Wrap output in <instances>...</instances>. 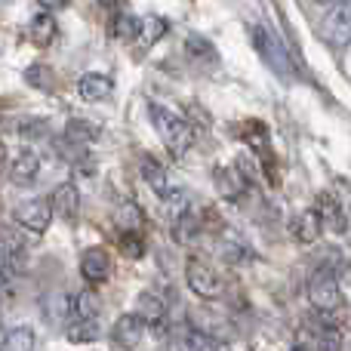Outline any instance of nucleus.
<instances>
[{
  "label": "nucleus",
  "instance_id": "1",
  "mask_svg": "<svg viewBox=\"0 0 351 351\" xmlns=\"http://www.w3.org/2000/svg\"><path fill=\"white\" fill-rule=\"evenodd\" d=\"M250 40H253L256 53L262 56V62H265L278 77H296L299 74V65H296V59L290 56L287 43L280 40L268 25H253V28H250Z\"/></svg>",
  "mask_w": 351,
  "mask_h": 351
},
{
  "label": "nucleus",
  "instance_id": "2",
  "mask_svg": "<svg viewBox=\"0 0 351 351\" xmlns=\"http://www.w3.org/2000/svg\"><path fill=\"white\" fill-rule=\"evenodd\" d=\"M148 111H152V123H154V130H158V136L164 139V145L170 148V154L182 158V154L191 148V142H194L191 123H188L185 117H179L176 111L164 108V105H152Z\"/></svg>",
  "mask_w": 351,
  "mask_h": 351
},
{
  "label": "nucleus",
  "instance_id": "3",
  "mask_svg": "<svg viewBox=\"0 0 351 351\" xmlns=\"http://www.w3.org/2000/svg\"><path fill=\"white\" fill-rule=\"evenodd\" d=\"M185 280H188V290L197 299H222L225 296V280L219 278L216 268L206 265L204 259H188Z\"/></svg>",
  "mask_w": 351,
  "mask_h": 351
},
{
  "label": "nucleus",
  "instance_id": "4",
  "mask_svg": "<svg viewBox=\"0 0 351 351\" xmlns=\"http://www.w3.org/2000/svg\"><path fill=\"white\" fill-rule=\"evenodd\" d=\"M321 37L330 47H348L351 43V0H333V10L321 22Z\"/></svg>",
  "mask_w": 351,
  "mask_h": 351
},
{
  "label": "nucleus",
  "instance_id": "5",
  "mask_svg": "<svg viewBox=\"0 0 351 351\" xmlns=\"http://www.w3.org/2000/svg\"><path fill=\"white\" fill-rule=\"evenodd\" d=\"M53 204L49 197H31L22 200V204L12 210V219H16L22 228H28L31 234H47V228L53 225Z\"/></svg>",
  "mask_w": 351,
  "mask_h": 351
},
{
  "label": "nucleus",
  "instance_id": "6",
  "mask_svg": "<svg viewBox=\"0 0 351 351\" xmlns=\"http://www.w3.org/2000/svg\"><path fill=\"white\" fill-rule=\"evenodd\" d=\"M308 299H311V305H315V311H339L342 308L339 284H336V278L327 271H321L308 284Z\"/></svg>",
  "mask_w": 351,
  "mask_h": 351
},
{
  "label": "nucleus",
  "instance_id": "7",
  "mask_svg": "<svg viewBox=\"0 0 351 351\" xmlns=\"http://www.w3.org/2000/svg\"><path fill=\"white\" fill-rule=\"evenodd\" d=\"M145 333H148V324L142 321L136 311L121 315L114 321V327H111V339H114V346H121V348H136L142 339H145Z\"/></svg>",
  "mask_w": 351,
  "mask_h": 351
},
{
  "label": "nucleus",
  "instance_id": "8",
  "mask_svg": "<svg viewBox=\"0 0 351 351\" xmlns=\"http://www.w3.org/2000/svg\"><path fill=\"white\" fill-rule=\"evenodd\" d=\"M80 278L86 284H105L111 278V256L102 247H90L80 253Z\"/></svg>",
  "mask_w": 351,
  "mask_h": 351
},
{
  "label": "nucleus",
  "instance_id": "9",
  "mask_svg": "<svg viewBox=\"0 0 351 351\" xmlns=\"http://www.w3.org/2000/svg\"><path fill=\"white\" fill-rule=\"evenodd\" d=\"M213 176H216V185L222 191V197H228V200L243 197L250 188V176L241 170V164H222V167H216Z\"/></svg>",
  "mask_w": 351,
  "mask_h": 351
},
{
  "label": "nucleus",
  "instance_id": "10",
  "mask_svg": "<svg viewBox=\"0 0 351 351\" xmlns=\"http://www.w3.org/2000/svg\"><path fill=\"white\" fill-rule=\"evenodd\" d=\"M49 204H53V213L62 219H77V210H80V191L74 182H59L49 194Z\"/></svg>",
  "mask_w": 351,
  "mask_h": 351
},
{
  "label": "nucleus",
  "instance_id": "11",
  "mask_svg": "<svg viewBox=\"0 0 351 351\" xmlns=\"http://www.w3.org/2000/svg\"><path fill=\"white\" fill-rule=\"evenodd\" d=\"M111 90H114V80H111L108 74L90 71L77 80V96L84 99V102H105V99L111 96Z\"/></svg>",
  "mask_w": 351,
  "mask_h": 351
},
{
  "label": "nucleus",
  "instance_id": "12",
  "mask_svg": "<svg viewBox=\"0 0 351 351\" xmlns=\"http://www.w3.org/2000/svg\"><path fill=\"white\" fill-rule=\"evenodd\" d=\"M28 37H31V43L34 47H40V49H47V47H53V40L59 37V25H56V16L49 10H40L34 19H31V25H28Z\"/></svg>",
  "mask_w": 351,
  "mask_h": 351
},
{
  "label": "nucleus",
  "instance_id": "13",
  "mask_svg": "<svg viewBox=\"0 0 351 351\" xmlns=\"http://www.w3.org/2000/svg\"><path fill=\"white\" fill-rule=\"evenodd\" d=\"M133 311L148 324V330H158L160 324H167V305H164V299L154 296V293H139Z\"/></svg>",
  "mask_w": 351,
  "mask_h": 351
},
{
  "label": "nucleus",
  "instance_id": "14",
  "mask_svg": "<svg viewBox=\"0 0 351 351\" xmlns=\"http://www.w3.org/2000/svg\"><path fill=\"white\" fill-rule=\"evenodd\" d=\"M40 176V158H37L34 152H19L16 158L10 160V179L16 182V185H31V182Z\"/></svg>",
  "mask_w": 351,
  "mask_h": 351
},
{
  "label": "nucleus",
  "instance_id": "15",
  "mask_svg": "<svg viewBox=\"0 0 351 351\" xmlns=\"http://www.w3.org/2000/svg\"><path fill=\"white\" fill-rule=\"evenodd\" d=\"M290 231H293V237H296L299 243H315L317 237L324 234V222H321V216H317L315 206H311V210H302V213H299V216L293 219Z\"/></svg>",
  "mask_w": 351,
  "mask_h": 351
},
{
  "label": "nucleus",
  "instance_id": "16",
  "mask_svg": "<svg viewBox=\"0 0 351 351\" xmlns=\"http://www.w3.org/2000/svg\"><path fill=\"white\" fill-rule=\"evenodd\" d=\"M315 210H317V216H321L324 228H333V231H346V210H342V204H339V197H336V194L324 191L321 197H317Z\"/></svg>",
  "mask_w": 351,
  "mask_h": 351
},
{
  "label": "nucleus",
  "instance_id": "17",
  "mask_svg": "<svg viewBox=\"0 0 351 351\" xmlns=\"http://www.w3.org/2000/svg\"><path fill=\"white\" fill-rule=\"evenodd\" d=\"M139 173H142V179L148 182V188H152L158 197H164L167 191H170V173H167V167L160 164V160H154L152 154H145V158L139 160Z\"/></svg>",
  "mask_w": 351,
  "mask_h": 351
},
{
  "label": "nucleus",
  "instance_id": "18",
  "mask_svg": "<svg viewBox=\"0 0 351 351\" xmlns=\"http://www.w3.org/2000/svg\"><path fill=\"white\" fill-rule=\"evenodd\" d=\"M170 31V22L160 16H139V31H136V43L139 49H152L158 40H164V34Z\"/></svg>",
  "mask_w": 351,
  "mask_h": 351
},
{
  "label": "nucleus",
  "instance_id": "19",
  "mask_svg": "<svg viewBox=\"0 0 351 351\" xmlns=\"http://www.w3.org/2000/svg\"><path fill=\"white\" fill-rule=\"evenodd\" d=\"M65 336H68V342H74V346H90V342H96L99 336H102V327H99L96 317H90V321L77 317L74 324H68Z\"/></svg>",
  "mask_w": 351,
  "mask_h": 351
},
{
  "label": "nucleus",
  "instance_id": "20",
  "mask_svg": "<svg viewBox=\"0 0 351 351\" xmlns=\"http://www.w3.org/2000/svg\"><path fill=\"white\" fill-rule=\"evenodd\" d=\"M0 351H34V330L28 324L6 330L3 339H0Z\"/></svg>",
  "mask_w": 351,
  "mask_h": 351
},
{
  "label": "nucleus",
  "instance_id": "21",
  "mask_svg": "<svg viewBox=\"0 0 351 351\" xmlns=\"http://www.w3.org/2000/svg\"><path fill=\"white\" fill-rule=\"evenodd\" d=\"M179 351H222V346L213 336L200 333L197 327H185L179 336Z\"/></svg>",
  "mask_w": 351,
  "mask_h": 351
},
{
  "label": "nucleus",
  "instance_id": "22",
  "mask_svg": "<svg viewBox=\"0 0 351 351\" xmlns=\"http://www.w3.org/2000/svg\"><path fill=\"white\" fill-rule=\"evenodd\" d=\"M71 311H74V317H84V321L99 317V311H102V299H99L96 290H80L77 296H71Z\"/></svg>",
  "mask_w": 351,
  "mask_h": 351
},
{
  "label": "nucleus",
  "instance_id": "23",
  "mask_svg": "<svg viewBox=\"0 0 351 351\" xmlns=\"http://www.w3.org/2000/svg\"><path fill=\"white\" fill-rule=\"evenodd\" d=\"M160 206H164V216L170 219V222H176L179 216H185L188 210H191V204H188V191L185 188H170V191L160 197Z\"/></svg>",
  "mask_w": 351,
  "mask_h": 351
},
{
  "label": "nucleus",
  "instance_id": "24",
  "mask_svg": "<svg viewBox=\"0 0 351 351\" xmlns=\"http://www.w3.org/2000/svg\"><path fill=\"white\" fill-rule=\"evenodd\" d=\"M117 247L127 259H142L145 256V237L139 234V228H123L121 237H117Z\"/></svg>",
  "mask_w": 351,
  "mask_h": 351
},
{
  "label": "nucleus",
  "instance_id": "25",
  "mask_svg": "<svg viewBox=\"0 0 351 351\" xmlns=\"http://www.w3.org/2000/svg\"><path fill=\"white\" fill-rule=\"evenodd\" d=\"M96 136H99V127L96 123H90V121H71L65 127V139L77 142V145H90Z\"/></svg>",
  "mask_w": 351,
  "mask_h": 351
},
{
  "label": "nucleus",
  "instance_id": "26",
  "mask_svg": "<svg viewBox=\"0 0 351 351\" xmlns=\"http://www.w3.org/2000/svg\"><path fill=\"white\" fill-rule=\"evenodd\" d=\"M173 234H176V241L179 243H188V241H194V237L200 234V219L194 216L191 210L185 213V216H179L173 222Z\"/></svg>",
  "mask_w": 351,
  "mask_h": 351
},
{
  "label": "nucleus",
  "instance_id": "27",
  "mask_svg": "<svg viewBox=\"0 0 351 351\" xmlns=\"http://www.w3.org/2000/svg\"><path fill=\"white\" fill-rule=\"evenodd\" d=\"M136 31H139V16L117 12V16L111 19V34L121 37V40H136Z\"/></svg>",
  "mask_w": 351,
  "mask_h": 351
},
{
  "label": "nucleus",
  "instance_id": "28",
  "mask_svg": "<svg viewBox=\"0 0 351 351\" xmlns=\"http://www.w3.org/2000/svg\"><path fill=\"white\" fill-rule=\"evenodd\" d=\"M185 53L191 56V59H210V62H216V49H213V43H206L204 37H188L185 40Z\"/></svg>",
  "mask_w": 351,
  "mask_h": 351
},
{
  "label": "nucleus",
  "instance_id": "29",
  "mask_svg": "<svg viewBox=\"0 0 351 351\" xmlns=\"http://www.w3.org/2000/svg\"><path fill=\"white\" fill-rule=\"evenodd\" d=\"M68 315H74L71 296H68V293H59V296L49 299V317H68Z\"/></svg>",
  "mask_w": 351,
  "mask_h": 351
},
{
  "label": "nucleus",
  "instance_id": "30",
  "mask_svg": "<svg viewBox=\"0 0 351 351\" xmlns=\"http://www.w3.org/2000/svg\"><path fill=\"white\" fill-rule=\"evenodd\" d=\"M25 77H28L31 84H40L43 90H49V86H53V74H49L47 68H31V71L25 74Z\"/></svg>",
  "mask_w": 351,
  "mask_h": 351
},
{
  "label": "nucleus",
  "instance_id": "31",
  "mask_svg": "<svg viewBox=\"0 0 351 351\" xmlns=\"http://www.w3.org/2000/svg\"><path fill=\"white\" fill-rule=\"evenodd\" d=\"M139 222H142V216H139V210L136 206H123V216H121V225L123 228H139Z\"/></svg>",
  "mask_w": 351,
  "mask_h": 351
},
{
  "label": "nucleus",
  "instance_id": "32",
  "mask_svg": "<svg viewBox=\"0 0 351 351\" xmlns=\"http://www.w3.org/2000/svg\"><path fill=\"white\" fill-rule=\"evenodd\" d=\"M74 173H77V176H96V160H93V158H80L77 164H74Z\"/></svg>",
  "mask_w": 351,
  "mask_h": 351
},
{
  "label": "nucleus",
  "instance_id": "33",
  "mask_svg": "<svg viewBox=\"0 0 351 351\" xmlns=\"http://www.w3.org/2000/svg\"><path fill=\"white\" fill-rule=\"evenodd\" d=\"M37 3H40L43 10H59V6H65L68 0H37Z\"/></svg>",
  "mask_w": 351,
  "mask_h": 351
},
{
  "label": "nucleus",
  "instance_id": "34",
  "mask_svg": "<svg viewBox=\"0 0 351 351\" xmlns=\"http://www.w3.org/2000/svg\"><path fill=\"white\" fill-rule=\"evenodd\" d=\"M99 6H105V10H117V6H123V0H99Z\"/></svg>",
  "mask_w": 351,
  "mask_h": 351
},
{
  "label": "nucleus",
  "instance_id": "35",
  "mask_svg": "<svg viewBox=\"0 0 351 351\" xmlns=\"http://www.w3.org/2000/svg\"><path fill=\"white\" fill-rule=\"evenodd\" d=\"M6 160V148H3V142H0V164Z\"/></svg>",
  "mask_w": 351,
  "mask_h": 351
},
{
  "label": "nucleus",
  "instance_id": "36",
  "mask_svg": "<svg viewBox=\"0 0 351 351\" xmlns=\"http://www.w3.org/2000/svg\"><path fill=\"white\" fill-rule=\"evenodd\" d=\"M293 351H308V348H302V346H296V348H293Z\"/></svg>",
  "mask_w": 351,
  "mask_h": 351
},
{
  "label": "nucleus",
  "instance_id": "37",
  "mask_svg": "<svg viewBox=\"0 0 351 351\" xmlns=\"http://www.w3.org/2000/svg\"><path fill=\"white\" fill-rule=\"evenodd\" d=\"M317 3H333V0H317Z\"/></svg>",
  "mask_w": 351,
  "mask_h": 351
},
{
  "label": "nucleus",
  "instance_id": "38",
  "mask_svg": "<svg viewBox=\"0 0 351 351\" xmlns=\"http://www.w3.org/2000/svg\"><path fill=\"white\" fill-rule=\"evenodd\" d=\"M348 243H351V231H348Z\"/></svg>",
  "mask_w": 351,
  "mask_h": 351
}]
</instances>
